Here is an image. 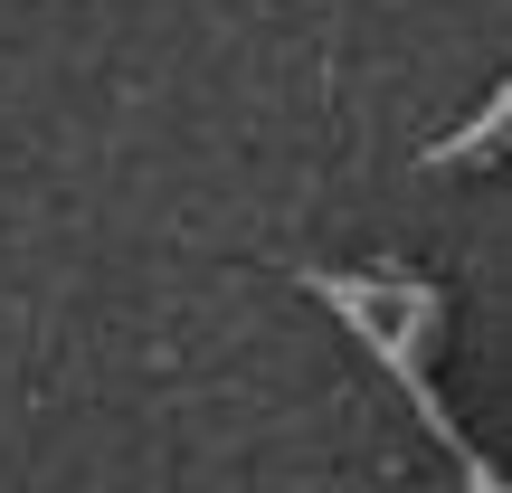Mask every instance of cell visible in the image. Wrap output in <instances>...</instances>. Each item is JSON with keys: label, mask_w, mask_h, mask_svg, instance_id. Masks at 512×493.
<instances>
[{"label": "cell", "mask_w": 512, "mask_h": 493, "mask_svg": "<svg viewBox=\"0 0 512 493\" xmlns=\"http://www.w3.org/2000/svg\"><path fill=\"white\" fill-rule=\"evenodd\" d=\"M484 152H512V86L494 95V114H475L465 133H446V143H437V162H484Z\"/></svg>", "instance_id": "7a4b0ae2"}, {"label": "cell", "mask_w": 512, "mask_h": 493, "mask_svg": "<svg viewBox=\"0 0 512 493\" xmlns=\"http://www.w3.org/2000/svg\"><path fill=\"white\" fill-rule=\"evenodd\" d=\"M304 285L323 294V304H332V313H342V323H351V332H361V342H370V351H380V361L408 380V399H418V427H427V437H437V446H446V456H456L475 484L494 475V465H484L475 446L456 437V418H446L437 380H427V332H437L446 294H437V285H408V275H304Z\"/></svg>", "instance_id": "6da1fadb"}]
</instances>
